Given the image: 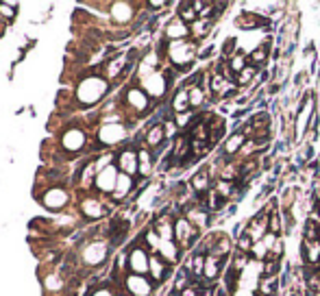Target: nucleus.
<instances>
[{
    "instance_id": "f257e3e1",
    "label": "nucleus",
    "mask_w": 320,
    "mask_h": 296,
    "mask_svg": "<svg viewBox=\"0 0 320 296\" xmlns=\"http://www.w3.org/2000/svg\"><path fill=\"white\" fill-rule=\"evenodd\" d=\"M107 92H109V81L100 74H92V76H85L78 81L74 98L83 107H94L105 98Z\"/></svg>"
},
{
    "instance_id": "f03ea898",
    "label": "nucleus",
    "mask_w": 320,
    "mask_h": 296,
    "mask_svg": "<svg viewBox=\"0 0 320 296\" xmlns=\"http://www.w3.org/2000/svg\"><path fill=\"white\" fill-rule=\"evenodd\" d=\"M166 57H168V61H170V65L177 72H188L192 65H194L196 57H198V46H196V41H192V39L168 41Z\"/></svg>"
},
{
    "instance_id": "7ed1b4c3",
    "label": "nucleus",
    "mask_w": 320,
    "mask_h": 296,
    "mask_svg": "<svg viewBox=\"0 0 320 296\" xmlns=\"http://www.w3.org/2000/svg\"><path fill=\"white\" fill-rule=\"evenodd\" d=\"M316 96L314 94H307L303 102H301V107H299V111H297V116H294V137L297 140H303V137L310 133L312 129V124L316 122Z\"/></svg>"
},
{
    "instance_id": "20e7f679",
    "label": "nucleus",
    "mask_w": 320,
    "mask_h": 296,
    "mask_svg": "<svg viewBox=\"0 0 320 296\" xmlns=\"http://www.w3.org/2000/svg\"><path fill=\"white\" fill-rule=\"evenodd\" d=\"M170 76H168V72H161V70H157L155 74H150L146 76L144 81H140V87L144 89V92L148 94V98L150 100H164L166 98V94H168V89H170Z\"/></svg>"
},
{
    "instance_id": "39448f33",
    "label": "nucleus",
    "mask_w": 320,
    "mask_h": 296,
    "mask_svg": "<svg viewBox=\"0 0 320 296\" xmlns=\"http://www.w3.org/2000/svg\"><path fill=\"white\" fill-rule=\"evenodd\" d=\"M207 87V92L214 96V100H225L229 96H233L238 92V85H235V78H227L225 74H220L218 70H214L207 78V83H203Z\"/></svg>"
},
{
    "instance_id": "423d86ee",
    "label": "nucleus",
    "mask_w": 320,
    "mask_h": 296,
    "mask_svg": "<svg viewBox=\"0 0 320 296\" xmlns=\"http://www.w3.org/2000/svg\"><path fill=\"white\" fill-rule=\"evenodd\" d=\"M129 137V129L122 122H102L96 131V140L100 146H116Z\"/></svg>"
},
{
    "instance_id": "0eeeda50",
    "label": "nucleus",
    "mask_w": 320,
    "mask_h": 296,
    "mask_svg": "<svg viewBox=\"0 0 320 296\" xmlns=\"http://www.w3.org/2000/svg\"><path fill=\"white\" fill-rule=\"evenodd\" d=\"M148 266H150V253L146 246H131L126 253V268L131 275H148Z\"/></svg>"
},
{
    "instance_id": "6e6552de",
    "label": "nucleus",
    "mask_w": 320,
    "mask_h": 296,
    "mask_svg": "<svg viewBox=\"0 0 320 296\" xmlns=\"http://www.w3.org/2000/svg\"><path fill=\"white\" fill-rule=\"evenodd\" d=\"M198 235H201V231H198L188 218L181 216V218L174 220V242L179 244V249H190V246H194Z\"/></svg>"
},
{
    "instance_id": "1a4fd4ad",
    "label": "nucleus",
    "mask_w": 320,
    "mask_h": 296,
    "mask_svg": "<svg viewBox=\"0 0 320 296\" xmlns=\"http://www.w3.org/2000/svg\"><path fill=\"white\" fill-rule=\"evenodd\" d=\"M124 290L129 296H153L155 283L150 281L148 275H126L124 277Z\"/></svg>"
},
{
    "instance_id": "9d476101",
    "label": "nucleus",
    "mask_w": 320,
    "mask_h": 296,
    "mask_svg": "<svg viewBox=\"0 0 320 296\" xmlns=\"http://www.w3.org/2000/svg\"><path fill=\"white\" fill-rule=\"evenodd\" d=\"M118 177H120V170H118L116 164L102 168V170L96 174L94 190L100 192V194H113V190H116V183H118Z\"/></svg>"
},
{
    "instance_id": "9b49d317",
    "label": "nucleus",
    "mask_w": 320,
    "mask_h": 296,
    "mask_svg": "<svg viewBox=\"0 0 320 296\" xmlns=\"http://www.w3.org/2000/svg\"><path fill=\"white\" fill-rule=\"evenodd\" d=\"M107 255H109V244H107V242H100V240L89 242L85 249L81 251V259H83V264H87V266L102 264L107 259Z\"/></svg>"
},
{
    "instance_id": "f8f14e48",
    "label": "nucleus",
    "mask_w": 320,
    "mask_h": 296,
    "mask_svg": "<svg viewBox=\"0 0 320 296\" xmlns=\"http://www.w3.org/2000/svg\"><path fill=\"white\" fill-rule=\"evenodd\" d=\"M150 100L148 94L142 87H129L124 94V105L129 107L133 113H146L150 109Z\"/></svg>"
},
{
    "instance_id": "ddd939ff",
    "label": "nucleus",
    "mask_w": 320,
    "mask_h": 296,
    "mask_svg": "<svg viewBox=\"0 0 320 296\" xmlns=\"http://www.w3.org/2000/svg\"><path fill=\"white\" fill-rule=\"evenodd\" d=\"M68 203H70V194L63 187H50V190H46L44 194H41V205L50 211L63 209Z\"/></svg>"
},
{
    "instance_id": "4468645a",
    "label": "nucleus",
    "mask_w": 320,
    "mask_h": 296,
    "mask_svg": "<svg viewBox=\"0 0 320 296\" xmlns=\"http://www.w3.org/2000/svg\"><path fill=\"white\" fill-rule=\"evenodd\" d=\"M87 144V133L83 129H68L63 131L61 135V146L65 153H78V150H83V146Z\"/></svg>"
},
{
    "instance_id": "2eb2a0df",
    "label": "nucleus",
    "mask_w": 320,
    "mask_h": 296,
    "mask_svg": "<svg viewBox=\"0 0 320 296\" xmlns=\"http://www.w3.org/2000/svg\"><path fill=\"white\" fill-rule=\"evenodd\" d=\"M137 4L133 2H126V0H120V2H111L109 7V13H111V20L116 24H131L133 17L137 15Z\"/></svg>"
},
{
    "instance_id": "dca6fc26",
    "label": "nucleus",
    "mask_w": 320,
    "mask_h": 296,
    "mask_svg": "<svg viewBox=\"0 0 320 296\" xmlns=\"http://www.w3.org/2000/svg\"><path fill=\"white\" fill-rule=\"evenodd\" d=\"M164 35H166L168 41H183V39L192 37V31H190V24H185L179 15H174L172 20L166 24Z\"/></svg>"
},
{
    "instance_id": "f3484780",
    "label": "nucleus",
    "mask_w": 320,
    "mask_h": 296,
    "mask_svg": "<svg viewBox=\"0 0 320 296\" xmlns=\"http://www.w3.org/2000/svg\"><path fill=\"white\" fill-rule=\"evenodd\" d=\"M118 170L129 177H135L140 172V159H137V150L135 148H124L118 155Z\"/></svg>"
},
{
    "instance_id": "a211bd4d",
    "label": "nucleus",
    "mask_w": 320,
    "mask_h": 296,
    "mask_svg": "<svg viewBox=\"0 0 320 296\" xmlns=\"http://www.w3.org/2000/svg\"><path fill=\"white\" fill-rule=\"evenodd\" d=\"M131 61V57L129 55H118V57H113V59H109L107 63H102V76L107 78V81H113V78H118L122 72L129 68V63Z\"/></svg>"
},
{
    "instance_id": "6ab92c4d",
    "label": "nucleus",
    "mask_w": 320,
    "mask_h": 296,
    "mask_svg": "<svg viewBox=\"0 0 320 296\" xmlns=\"http://www.w3.org/2000/svg\"><path fill=\"white\" fill-rule=\"evenodd\" d=\"M183 218H188L192 225H194L198 231H203L205 227L209 225V211L203 207V203H192L185 207V216Z\"/></svg>"
},
{
    "instance_id": "aec40b11",
    "label": "nucleus",
    "mask_w": 320,
    "mask_h": 296,
    "mask_svg": "<svg viewBox=\"0 0 320 296\" xmlns=\"http://www.w3.org/2000/svg\"><path fill=\"white\" fill-rule=\"evenodd\" d=\"M249 142V137L242 133V129L240 131H233L229 137H225V144H222V153H225L227 159H233V157L240 155V150H242V146Z\"/></svg>"
},
{
    "instance_id": "412c9836",
    "label": "nucleus",
    "mask_w": 320,
    "mask_h": 296,
    "mask_svg": "<svg viewBox=\"0 0 320 296\" xmlns=\"http://www.w3.org/2000/svg\"><path fill=\"white\" fill-rule=\"evenodd\" d=\"M190 190L194 192V196H205L207 192L214 190V187H211V172H209V168L198 170L194 177L190 179Z\"/></svg>"
},
{
    "instance_id": "4be33fe9",
    "label": "nucleus",
    "mask_w": 320,
    "mask_h": 296,
    "mask_svg": "<svg viewBox=\"0 0 320 296\" xmlns=\"http://www.w3.org/2000/svg\"><path fill=\"white\" fill-rule=\"evenodd\" d=\"M190 155H192V142H190V135H179L177 140H174V144H172L170 159L183 166L185 161H188V157H190Z\"/></svg>"
},
{
    "instance_id": "5701e85b",
    "label": "nucleus",
    "mask_w": 320,
    "mask_h": 296,
    "mask_svg": "<svg viewBox=\"0 0 320 296\" xmlns=\"http://www.w3.org/2000/svg\"><path fill=\"white\" fill-rule=\"evenodd\" d=\"M148 277L153 283H164L170 277V264H166L159 255H150V266H148Z\"/></svg>"
},
{
    "instance_id": "b1692460",
    "label": "nucleus",
    "mask_w": 320,
    "mask_h": 296,
    "mask_svg": "<svg viewBox=\"0 0 320 296\" xmlns=\"http://www.w3.org/2000/svg\"><path fill=\"white\" fill-rule=\"evenodd\" d=\"M166 140L168 137H166V129H164V120L148 126L146 133H144V146L146 148H161V144Z\"/></svg>"
},
{
    "instance_id": "393cba45",
    "label": "nucleus",
    "mask_w": 320,
    "mask_h": 296,
    "mask_svg": "<svg viewBox=\"0 0 320 296\" xmlns=\"http://www.w3.org/2000/svg\"><path fill=\"white\" fill-rule=\"evenodd\" d=\"M81 211H83V216L89 220H98L102 218V216L107 214V207L102 205L100 198H94V196H85L81 201Z\"/></svg>"
},
{
    "instance_id": "a878e982",
    "label": "nucleus",
    "mask_w": 320,
    "mask_h": 296,
    "mask_svg": "<svg viewBox=\"0 0 320 296\" xmlns=\"http://www.w3.org/2000/svg\"><path fill=\"white\" fill-rule=\"evenodd\" d=\"M155 255H159L166 264L174 266L181 259V249L174 240H161V244H159V249H157Z\"/></svg>"
},
{
    "instance_id": "bb28decb",
    "label": "nucleus",
    "mask_w": 320,
    "mask_h": 296,
    "mask_svg": "<svg viewBox=\"0 0 320 296\" xmlns=\"http://www.w3.org/2000/svg\"><path fill=\"white\" fill-rule=\"evenodd\" d=\"M235 26L238 28H244V31H255V28H262L264 26V17L257 15L255 11H242L235 20Z\"/></svg>"
},
{
    "instance_id": "cd10ccee",
    "label": "nucleus",
    "mask_w": 320,
    "mask_h": 296,
    "mask_svg": "<svg viewBox=\"0 0 320 296\" xmlns=\"http://www.w3.org/2000/svg\"><path fill=\"white\" fill-rule=\"evenodd\" d=\"M170 109H172V113H185V111L192 109V107H190V92H188V85H185V87H179L177 92L172 94V98H170Z\"/></svg>"
},
{
    "instance_id": "c85d7f7f",
    "label": "nucleus",
    "mask_w": 320,
    "mask_h": 296,
    "mask_svg": "<svg viewBox=\"0 0 320 296\" xmlns=\"http://www.w3.org/2000/svg\"><path fill=\"white\" fill-rule=\"evenodd\" d=\"M301 251H303V259H305L307 266L320 268V242L303 240V244H301Z\"/></svg>"
},
{
    "instance_id": "c756f323",
    "label": "nucleus",
    "mask_w": 320,
    "mask_h": 296,
    "mask_svg": "<svg viewBox=\"0 0 320 296\" xmlns=\"http://www.w3.org/2000/svg\"><path fill=\"white\" fill-rule=\"evenodd\" d=\"M137 159H140V172L137 174L144 177V179H148L155 170V155L150 153V148L142 146V148H137Z\"/></svg>"
},
{
    "instance_id": "7c9ffc66",
    "label": "nucleus",
    "mask_w": 320,
    "mask_h": 296,
    "mask_svg": "<svg viewBox=\"0 0 320 296\" xmlns=\"http://www.w3.org/2000/svg\"><path fill=\"white\" fill-rule=\"evenodd\" d=\"M133 187H135V181H133V177H129V174H122L120 172V177H118V183H116V190H113V201H124L126 196L133 192Z\"/></svg>"
},
{
    "instance_id": "2f4dec72",
    "label": "nucleus",
    "mask_w": 320,
    "mask_h": 296,
    "mask_svg": "<svg viewBox=\"0 0 320 296\" xmlns=\"http://www.w3.org/2000/svg\"><path fill=\"white\" fill-rule=\"evenodd\" d=\"M214 22H216V20H207V17H198V20L190 26V31H192V39H194V41H201V39H205V37H209L211 31H214Z\"/></svg>"
},
{
    "instance_id": "473e14b6",
    "label": "nucleus",
    "mask_w": 320,
    "mask_h": 296,
    "mask_svg": "<svg viewBox=\"0 0 320 296\" xmlns=\"http://www.w3.org/2000/svg\"><path fill=\"white\" fill-rule=\"evenodd\" d=\"M188 92H190V107H192V111L194 109H203L205 105H207V87L205 85H188Z\"/></svg>"
},
{
    "instance_id": "72a5a7b5",
    "label": "nucleus",
    "mask_w": 320,
    "mask_h": 296,
    "mask_svg": "<svg viewBox=\"0 0 320 296\" xmlns=\"http://www.w3.org/2000/svg\"><path fill=\"white\" fill-rule=\"evenodd\" d=\"M222 266H225V262L214 255H207V259H205V270H203V279L205 281H216L218 277L222 275Z\"/></svg>"
},
{
    "instance_id": "f704fd0d",
    "label": "nucleus",
    "mask_w": 320,
    "mask_h": 296,
    "mask_svg": "<svg viewBox=\"0 0 320 296\" xmlns=\"http://www.w3.org/2000/svg\"><path fill=\"white\" fill-rule=\"evenodd\" d=\"M270 46H273V39L262 41V44H259L255 50L249 52V61L255 65V68H262V65L268 61V57H270Z\"/></svg>"
},
{
    "instance_id": "c9c22d12",
    "label": "nucleus",
    "mask_w": 320,
    "mask_h": 296,
    "mask_svg": "<svg viewBox=\"0 0 320 296\" xmlns=\"http://www.w3.org/2000/svg\"><path fill=\"white\" fill-rule=\"evenodd\" d=\"M153 229H155L157 233H159V238H161V240H174V220H172L168 214L159 216Z\"/></svg>"
},
{
    "instance_id": "e433bc0d",
    "label": "nucleus",
    "mask_w": 320,
    "mask_h": 296,
    "mask_svg": "<svg viewBox=\"0 0 320 296\" xmlns=\"http://www.w3.org/2000/svg\"><path fill=\"white\" fill-rule=\"evenodd\" d=\"M205 259H207V255H203V253H194V255L190 257L188 266H185V270H188V275L192 277L194 281L203 279V270H205Z\"/></svg>"
},
{
    "instance_id": "4c0bfd02",
    "label": "nucleus",
    "mask_w": 320,
    "mask_h": 296,
    "mask_svg": "<svg viewBox=\"0 0 320 296\" xmlns=\"http://www.w3.org/2000/svg\"><path fill=\"white\" fill-rule=\"evenodd\" d=\"M249 126L253 129V135H255V133L270 131V113H268V111H257V113H253L251 120H249ZM253 135H251V137H253Z\"/></svg>"
},
{
    "instance_id": "58836bf2",
    "label": "nucleus",
    "mask_w": 320,
    "mask_h": 296,
    "mask_svg": "<svg viewBox=\"0 0 320 296\" xmlns=\"http://www.w3.org/2000/svg\"><path fill=\"white\" fill-rule=\"evenodd\" d=\"M214 190H216V194H218L220 198H225V201L229 203L231 198H238L240 185H238V183H229V181H220V179H218V183L214 185Z\"/></svg>"
},
{
    "instance_id": "ea45409f",
    "label": "nucleus",
    "mask_w": 320,
    "mask_h": 296,
    "mask_svg": "<svg viewBox=\"0 0 320 296\" xmlns=\"http://www.w3.org/2000/svg\"><path fill=\"white\" fill-rule=\"evenodd\" d=\"M227 65H229V70H231V74L238 76L240 72H242L246 65H249V55H246L244 50H238L231 59H227Z\"/></svg>"
},
{
    "instance_id": "a19ab883",
    "label": "nucleus",
    "mask_w": 320,
    "mask_h": 296,
    "mask_svg": "<svg viewBox=\"0 0 320 296\" xmlns=\"http://www.w3.org/2000/svg\"><path fill=\"white\" fill-rule=\"evenodd\" d=\"M211 137V131H209V124L205 120L198 118V122L190 129V140H196V142H209Z\"/></svg>"
},
{
    "instance_id": "79ce46f5",
    "label": "nucleus",
    "mask_w": 320,
    "mask_h": 296,
    "mask_svg": "<svg viewBox=\"0 0 320 296\" xmlns=\"http://www.w3.org/2000/svg\"><path fill=\"white\" fill-rule=\"evenodd\" d=\"M203 198H205V201H203V207L207 209L209 214H211V211H220V209H225V207H227V201H225V198H220L218 194H216V190L207 192V194H205Z\"/></svg>"
},
{
    "instance_id": "37998d69",
    "label": "nucleus",
    "mask_w": 320,
    "mask_h": 296,
    "mask_svg": "<svg viewBox=\"0 0 320 296\" xmlns=\"http://www.w3.org/2000/svg\"><path fill=\"white\" fill-rule=\"evenodd\" d=\"M257 70L259 68H255L253 63H249L238 76H235V85H238V87H246V85H251V83H255L257 81Z\"/></svg>"
},
{
    "instance_id": "c03bdc74",
    "label": "nucleus",
    "mask_w": 320,
    "mask_h": 296,
    "mask_svg": "<svg viewBox=\"0 0 320 296\" xmlns=\"http://www.w3.org/2000/svg\"><path fill=\"white\" fill-rule=\"evenodd\" d=\"M174 124H177V129L179 131H185V129H192L194 126V122H198V118H196V113L194 111H185V113H174Z\"/></svg>"
},
{
    "instance_id": "a18cd8bd",
    "label": "nucleus",
    "mask_w": 320,
    "mask_h": 296,
    "mask_svg": "<svg viewBox=\"0 0 320 296\" xmlns=\"http://www.w3.org/2000/svg\"><path fill=\"white\" fill-rule=\"evenodd\" d=\"M177 15H179L185 24H190V26L198 20V11L194 9V4H192V2H181V4H179V13H177Z\"/></svg>"
},
{
    "instance_id": "49530a36",
    "label": "nucleus",
    "mask_w": 320,
    "mask_h": 296,
    "mask_svg": "<svg viewBox=\"0 0 320 296\" xmlns=\"http://www.w3.org/2000/svg\"><path fill=\"white\" fill-rule=\"evenodd\" d=\"M249 264H251V255H249V253H242V251L235 249V255H231V268L235 270V273L242 275V270Z\"/></svg>"
},
{
    "instance_id": "de8ad7c7",
    "label": "nucleus",
    "mask_w": 320,
    "mask_h": 296,
    "mask_svg": "<svg viewBox=\"0 0 320 296\" xmlns=\"http://www.w3.org/2000/svg\"><path fill=\"white\" fill-rule=\"evenodd\" d=\"M303 240H310V242H320V220L316 218H310L305 222V233H303Z\"/></svg>"
},
{
    "instance_id": "09e8293b",
    "label": "nucleus",
    "mask_w": 320,
    "mask_h": 296,
    "mask_svg": "<svg viewBox=\"0 0 320 296\" xmlns=\"http://www.w3.org/2000/svg\"><path fill=\"white\" fill-rule=\"evenodd\" d=\"M96 174H98V170H96V166H94V164H87L85 168H83V172H81V179H78V183H81V187H89V185H94Z\"/></svg>"
},
{
    "instance_id": "8fccbe9b",
    "label": "nucleus",
    "mask_w": 320,
    "mask_h": 296,
    "mask_svg": "<svg viewBox=\"0 0 320 296\" xmlns=\"http://www.w3.org/2000/svg\"><path fill=\"white\" fill-rule=\"evenodd\" d=\"M144 244H146V249H148V251L157 253V249H159V244H161L159 233H157L155 229H148V231L144 233Z\"/></svg>"
},
{
    "instance_id": "3c124183",
    "label": "nucleus",
    "mask_w": 320,
    "mask_h": 296,
    "mask_svg": "<svg viewBox=\"0 0 320 296\" xmlns=\"http://www.w3.org/2000/svg\"><path fill=\"white\" fill-rule=\"evenodd\" d=\"M268 231L275 233V235H281V231H283L281 214H279V211H275V209H273V214H270V220H268Z\"/></svg>"
},
{
    "instance_id": "603ef678",
    "label": "nucleus",
    "mask_w": 320,
    "mask_h": 296,
    "mask_svg": "<svg viewBox=\"0 0 320 296\" xmlns=\"http://www.w3.org/2000/svg\"><path fill=\"white\" fill-rule=\"evenodd\" d=\"M253 244H255V242L251 240V235L249 233H240L238 238H235V246H238V251H242V253H249L251 255V249H253Z\"/></svg>"
},
{
    "instance_id": "864d4df0",
    "label": "nucleus",
    "mask_w": 320,
    "mask_h": 296,
    "mask_svg": "<svg viewBox=\"0 0 320 296\" xmlns=\"http://www.w3.org/2000/svg\"><path fill=\"white\" fill-rule=\"evenodd\" d=\"M0 15L7 17V20H13L17 15V4L15 2H0Z\"/></svg>"
},
{
    "instance_id": "5fc2aeb1",
    "label": "nucleus",
    "mask_w": 320,
    "mask_h": 296,
    "mask_svg": "<svg viewBox=\"0 0 320 296\" xmlns=\"http://www.w3.org/2000/svg\"><path fill=\"white\" fill-rule=\"evenodd\" d=\"M164 129H166V137L170 140V137H174L177 140V133H179V129H177V124H174V120H164Z\"/></svg>"
},
{
    "instance_id": "6e6d98bb",
    "label": "nucleus",
    "mask_w": 320,
    "mask_h": 296,
    "mask_svg": "<svg viewBox=\"0 0 320 296\" xmlns=\"http://www.w3.org/2000/svg\"><path fill=\"white\" fill-rule=\"evenodd\" d=\"M46 288L48 290H52V292H57V290H61L63 288V283H61V279H59V275H50L46 279Z\"/></svg>"
},
{
    "instance_id": "4d7b16f0",
    "label": "nucleus",
    "mask_w": 320,
    "mask_h": 296,
    "mask_svg": "<svg viewBox=\"0 0 320 296\" xmlns=\"http://www.w3.org/2000/svg\"><path fill=\"white\" fill-rule=\"evenodd\" d=\"M146 7L148 9H166L168 2L166 0H150V2H146Z\"/></svg>"
},
{
    "instance_id": "13d9d810",
    "label": "nucleus",
    "mask_w": 320,
    "mask_h": 296,
    "mask_svg": "<svg viewBox=\"0 0 320 296\" xmlns=\"http://www.w3.org/2000/svg\"><path fill=\"white\" fill-rule=\"evenodd\" d=\"M89 296H116V294H113L109 288H96V290H94V292L89 294Z\"/></svg>"
},
{
    "instance_id": "bf43d9fd",
    "label": "nucleus",
    "mask_w": 320,
    "mask_h": 296,
    "mask_svg": "<svg viewBox=\"0 0 320 296\" xmlns=\"http://www.w3.org/2000/svg\"><path fill=\"white\" fill-rule=\"evenodd\" d=\"M316 203H318V205H320V185H318V187H316Z\"/></svg>"
},
{
    "instance_id": "052dcab7",
    "label": "nucleus",
    "mask_w": 320,
    "mask_h": 296,
    "mask_svg": "<svg viewBox=\"0 0 320 296\" xmlns=\"http://www.w3.org/2000/svg\"><path fill=\"white\" fill-rule=\"evenodd\" d=\"M172 296H179V292H174V294H172Z\"/></svg>"
},
{
    "instance_id": "680f3d73",
    "label": "nucleus",
    "mask_w": 320,
    "mask_h": 296,
    "mask_svg": "<svg viewBox=\"0 0 320 296\" xmlns=\"http://www.w3.org/2000/svg\"><path fill=\"white\" fill-rule=\"evenodd\" d=\"M116 296H126V294H116Z\"/></svg>"
}]
</instances>
